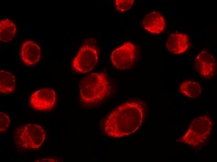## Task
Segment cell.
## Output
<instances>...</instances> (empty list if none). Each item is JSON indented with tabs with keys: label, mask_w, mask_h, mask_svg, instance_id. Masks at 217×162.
I'll use <instances>...</instances> for the list:
<instances>
[{
	"label": "cell",
	"mask_w": 217,
	"mask_h": 162,
	"mask_svg": "<svg viewBox=\"0 0 217 162\" xmlns=\"http://www.w3.org/2000/svg\"><path fill=\"white\" fill-rule=\"evenodd\" d=\"M144 103L138 100H130L113 110L105 120L106 134L118 138L128 136L140 127L145 117Z\"/></svg>",
	"instance_id": "1"
},
{
	"label": "cell",
	"mask_w": 217,
	"mask_h": 162,
	"mask_svg": "<svg viewBox=\"0 0 217 162\" xmlns=\"http://www.w3.org/2000/svg\"><path fill=\"white\" fill-rule=\"evenodd\" d=\"M79 86L81 101L89 107L104 99L111 90L108 77L104 72L92 73L87 75L80 81Z\"/></svg>",
	"instance_id": "2"
},
{
	"label": "cell",
	"mask_w": 217,
	"mask_h": 162,
	"mask_svg": "<svg viewBox=\"0 0 217 162\" xmlns=\"http://www.w3.org/2000/svg\"><path fill=\"white\" fill-rule=\"evenodd\" d=\"M46 131L40 125L29 123L20 126L14 132V141L18 148L36 150L43 143Z\"/></svg>",
	"instance_id": "3"
},
{
	"label": "cell",
	"mask_w": 217,
	"mask_h": 162,
	"mask_svg": "<svg viewBox=\"0 0 217 162\" xmlns=\"http://www.w3.org/2000/svg\"><path fill=\"white\" fill-rule=\"evenodd\" d=\"M211 119L203 116L193 120L182 141L192 146H197L204 143L210 136L213 127Z\"/></svg>",
	"instance_id": "4"
},
{
	"label": "cell",
	"mask_w": 217,
	"mask_h": 162,
	"mask_svg": "<svg viewBox=\"0 0 217 162\" xmlns=\"http://www.w3.org/2000/svg\"><path fill=\"white\" fill-rule=\"evenodd\" d=\"M99 51L94 45H85L80 49L72 62V67L77 72L85 73L94 69L97 64Z\"/></svg>",
	"instance_id": "5"
},
{
	"label": "cell",
	"mask_w": 217,
	"mask_h": 162,
	"mask_svg": "<svg viewBox=\"0 0 217 162\" xmlns=\"http://www.w3.org/2000/svg\"><path fill=\"white\" fill-rule=\"evenodd\" d=\"M136 46L129 41L114 49L111 55L112 64L119 70L128 69L134 65L136 59Z\"/></svg>",
	"instance_id": "6"
},
{
	"label": "cell",
	"mask_w": 217,
	"mask_h": 162,
	"mask_svg": "<svg viewBox=\"0 0 217 162\" xmlns=\"http://www.w3.org/2000/svg\"><path fill=\"white\" fill-rule=\"evenodd\" d=\"M55 101V91L50 88H44L32 93L30 98L29 103L35 110L47 111L53 108Z\"/></svg>",
	"instance_id": "7"
},
{
	"label": "cell",
	"mask_w": 217,
	"mask_h": 162,
	"mask_svg": "<svg viewBox=\"0 0 217 162\" xmlns=\"http://www.w3.org/2000/svg\"><path fill=\"white\" fill-rule=\"evenodd\" d=\"M195 65L199 74L205 78H212L215 74L216 69L215 58L206 50L201 51L197 55Z\"/></svg>",
	"instance_id": "8"
},
{
	"label": "cell",
	"mask_w": 217,
	"mask_h": 162,
	"mask_svg": "<svg viewBox=\"0 0 217 162\" xmlns=\"http://www.w3.org/2000/svg\"><path fill=\"white\" fill-rule=\"evenodd\" d=\"M41 55V48L35 42L27 40L22 43L20 55L22 61L26 65L32 66L36 64L40 60Z\"/></svg>",
	"instance_id": "9"
},
{
	"label": "cell",
	"mask_w": 217,
	"mask_h": 162,
	"mask_svg": "<svg viewBox=\"0 0 217 162\" xmlns=\"http://www.w3.org/2000/svg\"><path fill=\"white\" fill-rule=\"evenodd\" d=\"M189 42V39L187 35L181 33H174L168 38L166 46L171 53L180 54L187 50Z\"/></svg>",
	"instance_id": "10"
},
{
	"label": "cell",
	"mask_w": 217,
	"mask_h": 162,
	"mask_svg": "<svg viewBox=\"0 0 217 162\" xmlns=\"http://www.w3.org/2000/svg\"><path fill=\"white\" fill-rule=\"evenodd\" d=\"M144 29L153 34L162 32L165 27V21L161 14L156 11H153L146 15L143 21Z\"/></svg>",
	"instance_id": "11"
},
{
	"label": "cell",
	"mask_w": 217,
	"mask_h": 162,
	"mask_svg": "<svg viewBox=\"0 0 217 162\" xmlns=\"http://www.w3.org/2000/svg\"><path fill=\"white\" fill-rule=\"evenodd\" d=\"M17 31L15 23L7 18L0 21V40L1 41L7 42L14 38Z\"/></svg>",
	"instance_id": "12"
},
{
	"label": "cell",
	"mask_w": 217,
	"mask_h": 162,
	"mask_svg": "<svg viewBox=\"0 0 217 162\" xmlns=\"http://www.w3.org/2000/svg\"><path fill=\"white\" fill-rule=\"evenodd\" d=\"M15 88V78L10 72L3 70L0 71V92L9 94L13 92Z\"/></svg>",
	"instance_id": "13"
},
{
	"label": "cell",
	"mask_w": 217,
	"mask_h": 162,
	"mask_svg": "<svg viewBox=\"0 0 217 162\" xmlns=\"http://www.w3.org/2000/svg\"><path fill=\"white\" fill-rule=\"evenodd\" d=\"M179 90L185 96L191 98H196L200 94L201 88L197 82L188 80L181 83L179 86Z\"/></svg>",
	"instance_id": "14"
},
{
	"label": "cell",
	"mask_w": 217,
	"mask_h": 162,
	"mask_svg": "<svg viewBox=\"0 0 217 162\" xmlns=\"http://www.w3.org/2000/svg\"><path fill=\"white\" fill-rule=\"evenodd\" d=\"M133 0H115L114 1L116 9L123 12L129 9L132 6Z\"/></svg>",
	"instance_id": "15"
},
{
	"label": "cell",
	"mask_w": 217,
	"mask_h": 162,
	"mask_svg": "<svg viewBox=\"0 0 217 162\" xmlns=\"http://www.w3.org/2000/svg\"><path fill=\"white\" fill-rule=\"evenodd\" d=\"M10 123V119L6 114L0 112V133L5 132L7 129Z\"/></svg>",
	"instance_id": "16"
}]
</instances>
